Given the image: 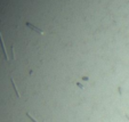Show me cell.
Listing matches in <instances>:
<instances>
[{
  "mask_svg": "<svg viewBox=\"0 0 129 122\" xmlns=\"http://www.w3.org/2000/svg\"><path fill=\"white\" fill-rule=\"evenodd\" d=\"M25 25H26L29 29H31V30H33L34 32H38V33H40V34H45V32L42 31V30H40L39 27H37V26H34V25H32L31 23H29V22H26L25 23Z\"/></svg>",
  "mask_w": 129,
  "mask_h": 122,
  "instance_id": "cell-2",
  "label": "cell"
},
{
  "mask_svg": "<svg viewBox=\"0 0 129 122\" xmlns=\"http://www.w3.org/2000/svg\"><path fill=\"white\" fill-rule=\"evenodd\" d=\"M10 82H12V85H13V88H14V90H15V93H16V96L18 98H21V95H20V91H18V89H17V87H16V85H15V81H14V79L10 76Z\"/></svg>",
  "mask_w": 129,
  "mask_h": 122,
  "instance_id": "cell-3",
  "label": "cell"
},
{
  "mask_svg": "<svg viewBox=\"0 0 129 122\" xmlns=\"http://www.w3.org/2000/svg\"><path fill=\"white\" fill-rule=\"evenodd\" d=\"M26 116L29 117V119H31V121H32V122H38L36 119H34V117H32V116H31V114H30V113H26Z\"/></svg>",
  "mask_w": 129,
  "mask_h": 122,
  "instance_id": "cell-4",
  "label": "cell"
},
{
  "mask_svg": "<svg viewBox=\"0 0 129 122\" xmlns=\"http://www.w3.org/2000/svg\"><path fill=\"white\" fill-rule=\"evenodd\" d=\"M0 45H1V48H3V51H4V56H5V59L6 62L9 61L8 58V54H7V50H6V47H5V42H4V39H3V34L0 32Z\"/></svg>",
  "mask_w": 129,
  "mask_h": 122,
  "instance_id": "cell-1",
  "label": "cell"
}]
</instances>
